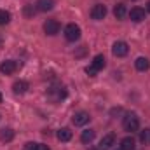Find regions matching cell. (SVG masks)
Wrapping results in <instances>:
<instances>
[{
    "mask_svg": "<svg viewBox=\"0 0 150 150\" xmlns=\"http://www.w3.org/2000/svg\"><path fill=\"white\" fill-rule=\"evenodd\" d=\"M122 126H124V129L129 131V133L138 131V127H140V119H138V115H136V113H127V115L124 117V120H122Z\"/></svg>",
    "mask_w": 150,
    "mask_h": 150,
    "instance_id": "obj_1",
    "label": "cell"
},
{
    "mask_svg": "<svg viewBox=\"0 0 150 150\" xmlns=\"http://www.w3.org/2000/svg\"><path fill=\"white\" fill-rule=\"evenodd\" d=\"M65 37H67V40H70V42L79 40V38H80V26L75 25V23L67 25V28H65Z\"/></svg>",
    "mask_w": 150,
    "mask_h": 150,
    "instance_id": "obj_2",
    "label": "cell"
},
{
    "mask_svg": "<svg viewBox=\"0 0 150 150\" xmlns=\"http://www.w3.org/2000/svg\"><path fill=\"white\" fill-rule=\"evenodd\" d=\"M112 52H113V56H117V58H124V56L129 52V47H127V44H126V42L119 40V42H115V44H113Z\"/></svg>",
    "mask_w": 150,
    "mask_h": 150,
    "instance_id": "obj_3",
    "label": "cell"
},
{
    "mask_svg": "<svg viewBox=\"0 0 150 150\" xmlns=\"http://www.w3.org/2000/svg\"><path fill=\"white\" fill-rule=\"evenodd\" d=\"M105 16H107V7H105L103 4H96V5L91 9V18H93V19L101 21Z\"/></svg>",
    "mask_w": 150,
    "mask_h": 150,
    "instance_id": "obj_4",
    "label": "cell"
},
{
    "mask_svg": "<svg viewBox=\"0 0 150 150\" xmlns=\"http://www.w3.org/2000/svg\"><path fill=\"white\" fill-rule=\"evenodd\" d=\"M16 70H18V61H14V59H7V61H4L0 65V72L4 75H11Z\"/></svg>",
    "mask_w": 150,
    "mask_h": 150,
    "instance_id": "obj_5",
    "label": "cell"
},
{
    "mask_svg": "<svg viewBox=\"0 0 150 150\" xmlns=\"http://www.w3.org/2000/svg\"><path fill=\"white\" fill-rule=\"evenodd\" d=\"M44 32H45L47 35H56V33L59 32V23H58L56 19H47V21L44 23Z\"/></svg>",
    "mask_w": 150,
    "mask_h": 150,
    "instance_id": "obj_6",
    "label": "cell"
},
{
    "mask_svg": "<svg viewBox=\"0 0 150 150\" xmlns=\"http://www.w3.org/2000/svg\"><path fill=\"white\" fill-rule=\"evenodd\" d=\"M89 120H91V117H89L87 112H77L74 115V119H72V122H74L75 126H86Z\"/></svg>",
    "mask_w": 150,
    "mask_h": 150,
    "instance_id": "obj_7",
    "label": "cell"
},
{
    "mask_svg": "<svg viewBox=\"0 0 150 150\" xmlns=\"http://www.w3.org/2000/svg\"><path fill=\"white\" fill-rule=\"evenodd\" d=\"M129 18H131V21L140 23V21H143V19H145V11H143L142 7H134V9H131Z\"/></svg>",
    "mask_w": 150,
    "mask_h": 150,
    "instance_id": "obj_8",
    "label": "cell"
},
{
    "mask_svg": "<svg viewBox=\"0 0 150 150\" xmlns=\"http://www.w3.org/2000/svg\"><path fill=\"white\" fill-rule=\"evenodd\" d=\"M28 82L26 80H18V82H14L12 84V91L16 93V94H25L26 91H28Z\"/></svg>",
    "mask_w": 150,
    "mask_h": 150,
    "instance_id": "obj_9",
    "label": "cell"
},
{
    "mask_svg": "<svg viewBox=\"0 0 150 150\" xmlns=\"http://www.w3.org/2000/svg\"><path fill=\"white\" fill-rule=\"evenodd\" d=\"M113 143H115V136H113V134H107V136H103V138H101V142H100V150L112 149Z\"/></svg>",
    "mask_w": 150,
    "mask_h": 150,
    "instance_id": "obj_10",
    "label": "cell"
},
{
    "mask_svg": "<svg viewBox=\"0 0 150 150\" xmlns=\"http://www.w3.org/2000/svg\"><path fill=\"white\" fill-rule=\"evenodd\" d=\"M37 9L42 12H47V11H52L54 9V0H37Z\"/></svg>",
    "mask_w": 150,
    "mask_h": 150,
    "instance_id": "obj_11",
    "label": "cell"
},
{
    "mask_svg": "<svg viewBox=\"0 0 150 150\" xmlns=\"http://www.w3.org/2000/svg\"><path fill=\"white\" fill-rule=\"evenodd\" d=\"M12 140H14V131H12L11 127H4V129H0V142L9 143V142H12Z\"/></svg>",
    "mask_w": 150,
    "mask_h": 150,
    "instance_id": "obj_12",
    "label": "cell"
},
{
    "mask_svg": "<svg viewBox=\"0 0 150 150\" xmlns=\"http://www.w3.org/2000/svg\"><path fill=\"white\" fill-rule=\"evenodd\" d=\"M134 67H136V70H140V72H147L150 68V61L147 58H138V59L134 61Z\"/></svg>",
    "mask_w": 150,
    "mask_h": 150,
    "instance_id": "obj_13",
    "label": "cell"
},
{
    "mask_svg": "<svg viewBox=\"0 0 150 150\" xmlns=\"http://www.w3.org/2000/svg\"><path fill=\"white\" fill-rule=\"evenodd\" d=\"M58 140H59V142H70V140H72V131H70L68 127H61V129L58 131Z\"/></svg>",
    "mask_w": 150,
    "mask_h": 150,
    "instance_id": "obj_14",
    "label": "cell"
},
{
    "mask_svg": "<svg viewBox=\"0 0 150 150\" xmlns=\"http://www.w3.org/2000/svg\"><path fill=\"white\" fill-rule=\"evenodd\" d=\"M120 149L122 150H134V138L133 136H126L120 142Z\"/></svg>",
    "mask_w": 150,
    "mask_h": 150,
    "instance_id": "obj_15",
    "label": "cell"
},
{
    "mask_svg": "<svg viewBox=\"0 0 150 150\" xmlns=\"http://www.w3.org/2000/svg\"><path fill=\"white\" fill-rule=\"evenodd\" d=\"M126 14H127V11H126V5H124V4H117V5L113 7V16H115L117 19H122Z\"/></svg>",
    "mask_w": 150,
    "mask_h": 150,
    "instance_id": "obj_16",
    "label": "cell"
},
{
    "mask_svg": "<svg viewBox=\"0 0 150 150\" xmlns=\"http://www.w3.org/2000/svg\"><path fill=\"white\" fill-rule=\"evenodd\" d=\"M96 70H101V68H105V58H103V54H98V56H94V59H93V63H91Z\"/></svg>",
    "mask_w": 150,
    "mask_h": 150,
    "instance_id": "obj_17",
    "label": "cell"
},
{
    "mask_svg": "<svg viewBox=\"0 0 150 150\" xmlns=\"http://www.w3.org/2000/svg\"><path fill=\"white\" fill-rule=\"evenodd\" d=\"M80 140H82V143H91L93 140H94V131L93 129H87V131H84L82 134H80Z\"/></svg>",
    "mask_w": 150,
    "mask_h": 150,
    "instance_id": "obj_18",
    "label": "cell"
},
{
    "mask_svg": "<svg viewBox=\"0 0 150 150\" xmlns=\"http://www.w3.org/2000/svg\"><path fill=\"white\" fill-rule=\"evenodd\" d=\"M11 21V12L9 11H0V25H7Z\"/></svg>",
    "mask_w": 150,
    "mask_h": 150,
    "instance_id": "obj_19",
    "label": "cell"
},
{
    "mask_svg": "<svg viewBox=\"0 0 150 150\" xmlns=\"http://www.w3.org/2000/svg\"><path fill=\"white\" fill-rule=\"evenodd\" d=\"M140 140L143 145H150V129H143L140 134Z\"/></svg>",
    "mask_w": 150,
    "mask_h": 150,
    "instance_id": "obj_20",
    "label": "cell"
},
{
    "mask_svg": "<svg viewBox=\"0 0 150 150\" xmlns=\"http://www.w3.org/2000/svg\"><path fill=\"white\" fill-rule=\"evenodd\" d=\"M26 150H49V147L44 143H28Z\"/></svg>",
    "mask_w": 150,
    "mask_h": 150,
    "instance_id": "obj_21",
    "label": "cell"
},
{
    "mask_svg": "<svg viewBox=\"0 0 150 150\" xmlns=\"http://www.w3.org/2000/svg\"><path fill=\"white\" fill-rule=\"evenodd\" d=\"M96 72H98V70H96V68H94V67H93V65H91V67H87V68H86V74L89 75V77H94V75H96Z\"/></svg>",
    "mask_w": 150,
    "mask_h": 150,
    "instance_id": "obj_22",
    "label": "cell"
},
{
    "mask_svg": "<svg viewBox=\"0 0 150 150\" xmlns=\"http://www.w3.org/2000/svg\"><path fill=\"white\" fill-rule=\"evenodd\" d=\"M147 11H149V12H150V2H149V4H147Z\"/></svg>",
    "mask_w": 150,
    "mask_h": 150,
    "instance_id": "obj_23",
    "label": "cell"
},
{
    "mask_svg": "<svg viewBox=\"0 0 150 150\" xmlns=\"http://www.w3.org/2000/svg\"><path fill=\"white\" fill-rule=\"evenodd\" d=\"M0 101H2V94H0Z\"/></svg>",
    "mask_w": 150,
    "mask_h": 150,
    "instance_id": "obj_24",
    "label": "cell"
},
{
    "mask_svg": "<svg viewBox=\"0 0 150 150\" xmlns=\"http://www.w3.org/2000/svg\"><path fill=\"white\" fill-rule=\"evenodd\" d=\"M117 150H122V149H117Z\"/></svg>",
    "mask_w": 150,
    "mask_h": 150,
    "instance_id": "obj_25",
    "label": "cell"
}]
</instances>
